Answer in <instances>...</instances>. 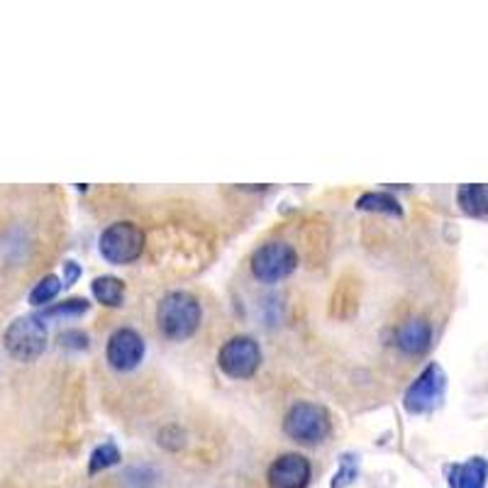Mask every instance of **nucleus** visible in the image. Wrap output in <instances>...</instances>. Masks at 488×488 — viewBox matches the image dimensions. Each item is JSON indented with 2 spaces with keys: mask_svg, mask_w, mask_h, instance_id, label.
<instances>
[{
  "mask_svg": "<svg viewBox=\"0 0 488 488\" xmlns=\"http://www.w3.org/2000/svg\"><path fill=\"white\" fill-rule=\"evenodd\" d=\"M217 364L230 378H237V381L252 378L262 364V349L252 337L237 335L223 344V349L217 354Z\"/></svg>",
  "mask_w": 488,
  "mask_h": 488,
  "instance_id": "nucleus-6",
  "label": "nucleus"
},
{
  "mask_svg": "<svg viewBox=\"0 0 488 488\" xmlns=\"http://www.w3.org/2000/svg\"><path fill=\"white\" fill-rule=\"evenodd\" d=\"M91 303L86 298H69L64 303H56L52 308H44V311L37 315L40 321H47V318H81L83 312H89Z\"/></svg>",
  "mask_w": 488,
  "mask_h": 488,
  "instance_id": "nucleus-15",
  "label": "nucleus"
},
{
  "mask_svg": "<svg viewBox=\"0 0 488 488\" xmlns=\"http://www.w3.org/2000/svg\"><path fill=\"white\" fill-rule=\"evenodd\" d=\"M357 479V459L352 455H344L340 462V472L332 479V488H347Z\"/></svg>",
  "mask_w": 488,
  "mask_h": 488,
  "instance_id": "nucleus-18",
  "label": "nucleus"
},
{
  "mask_svg": "<svg viewBox=\"0 0 488 488\" xmlns=\"http://www.w3.org/2000/svg\"><path fill=\"white\" fill-rule=\"evenodd\" d=\"M59 342L62 347H72V349H86L89 347V337L86 332H81V330H66L59 335Z\"/></svg>",
  "mask_w": 488,
  "mask_h": 488,
  "instance_id": "nucleus-19",
  "label": "nucleus"
},
{
  "mask_svg": "<svg viewBox=\"0 0 488 488\" xmlns=\"http://www.w3.org/2000/svg\"><path fill=\"white\" fill-rule=\"evenodd\" d=\"M108 361L115 371H132L145 357V340L135 330H115L108 340Z\"/></svg>",
  "mask_w": 488,
  "mask_h": 488,
  "instance_id": "nucleus-8",
  "label": "nucleus"
},
{
  "mask_svg": "<svg viewBox=\"0 0 488 488\" xmlns=\"http://www.w3.org/2000/svg\"><path fill=\"white\" fill-rule=\"evenodd\" d=\"M445 388H447L445 371H442L440 364H430L406 391V398H403L406 410L413 416H423L427 410H433L435 406H440Z\"/></svg>",
  "mask_w": 488,
  "mask_h": 488,
  "instance_id": "nucleus-7",
  "label": "nucleus"
},
{
  "mask_svg": "<svg viewBox=\"0 0 488 488\" xmlns=\"http://www.w3.org/2000/svg\"><path fill=\"white\" fill-rule=\"evenodd\" d=\"M64 269H66V279H64V286H72L73 281L79 279V273H81V269L76 264H73V262H66L64 264Z\"/></svg>",
  "mask_w": 488,
  "mask_h": 488,
  "instance_id": "nucleus-20",
  "label": "nucleus"
},
{
  "mask_svg": "<svg viewBox=\"0 0 488 488\" xmlns=\"http://www.w3.org/2000/svg\"><path fill=\"white\" fill-rule=\"evenodd\" d=\"M200 318V303L191 293L186 291H174L168 296L161 298L159 308H157V325L159 332L174 342H184L198 330Z\"/></svg>",
  "mask_w": 488,
  "mask_h": 488,
  "instance_id": "nucleus-1",
  "label": "nucleus"
},
{
  "mask_svg": "<svg viewBox=\"0 0 488 488\" xmlns=\"http://www.w3.org/2000/svg\"><path fill=\"white\" fill-rule=\"evenodd\" d=\"M145 233L135 223H115L100 234V254L110 264H129L142 256Z\"/></svg>",
  "mask_w": 488,
  "mask_h": 488,
  "instance_id": "nucleus-4",
  "label": "nucleus"
},
{
  "mask_svg": "<svg viewBox=\"0 0 488 488\" xmlns=\"http://www.w3.org/2000/svg\"><path fill=\"white\" fill-rule=\"evenodd\" d=\"M283 430L291 440L301 442V445H318L330 435L332 423H330L328 410L315 403H296L293 408L286 413L283 420Z\"/></svg>",
  "mask_w": 488,
  "mask_h": 488,
  "instance_id": "nucleus-2",
  "label": "nucleus"
},
{
  "mask_svg": "<svg viewBox=\"0 0 488 488\" xmlns=\"http://www.w3.org/2000/svg\"><path fill=\"white\" fill-rule=\"evenodd\" d=\"M298 254L296 249L286 242H269L259 247L252 256V273L262 283H276L296 272Z\"/></svg>",
  "mask_w": 488,
  "mask_h": 488,
  "instance_id": "nucleus-5",
  "label": "nucleus"
},
{
  "mask_svg": "<svg viewBox=\"0 0 488 488\" xmlns=\"http://www.w3.org/2000/svg\"><path fill=\"white\" fill-rule=\"evenodd\" d=\"M311 462L303 455L279 456L272 466H269V486L272 488H305L311 483Z\"/></svg>",
  "mask_w": 488,
  "mask_h": 488,
  "instance_id": "nucleus-9",
  "label": "nucleus"
},
{
  "mask_svg": "<svg viewBox=\"0 0 488 488\" xmlns=\"http://www.w3.org/2000/svg\"><path fill=\"white\" fill-rule=\"evenodd\" d=\"M3 342L10 357H15L17 361H34L47 349V328L40 318L24 315L10 322Z\"/></svg>",
  "mask_w": 488,
  "mask_h": 488,
  "instance_id": "nucleus-3",
  "label": "nucleus"
},
{
  "mask_svg": "<svg viewBox=\"0 0 488 488\" xmlns=\"http://www.w3.org/2000/svg\"><path fill=\"white\" fill-rule=\"evenodd\" d=\"M456 200H459V206L466 215H488V184L462 186L456 193Z\"/></svg>",
  "mask_w": 488,
  "mask_h": 488,
  "instance_id": "nucleus-12",
  "label": "nucleus"
},
{
  "mask_svg": "<svg viewBox=\"0 0 488 488\" xmlns=\"http://www.w3.org/2000/svg\"><path fill=\"white\" fill-rule=\"evenodd\" d=\"M118 462H120V452H118V447H115L112 442H105V445H100V447L91 455V474L110 469V466H115Z\"/></svg>",
  "mask_w": 488,
  "mask_h": 488,
  "instance_id": "nucleus-17",
  "label": "nucleus"
},
{
  "mask_svg": "<svg viewBox=\"0 0 488 488\" xmlns=\"http://www.w3.org/2000/svg\"><path fill=\"white\" fill-rule=\"evenodd\" d=\"M357 208L368 210V213H386V215H400L398 200L388 196V193H364L359 200H357Z\"/></svg>",
  "mask_w": 488,
  "mask_h": 488,
  "instance_id": "nucleus-14",
  "label": "nucleus"
},
{
  "mask_svg": "<svg viewBox=\"0 0 488 488\" xmlns=\"http://www.w3.org/2000/svg\"><path fill=\"white\" fill-rule=\"evenodd\" d=\"M93 296L98 303L108 305V308H118L125 298V283L115 276H98L93 281Z\"/></svg>",
  "mask_w": 488,
  "mask_h": 488,
  "instance_id": "nucleus-13",
  "label": "nucleus"
},
{
  "mask_svg": "<svg viewBox=\"0 0 488 488\" xmlns=\"http://www.w3.org/2000/svg\"><path fill=\"white\" fill-rule=\"evenodd\" d=\"M488 462L481 456H474L466 464H459L452 469V488H486Z\"/></svg>",
  "mask_w": 488,
  "mask_h": 488,
  "instance_id": "nucleus-11",
  "label": "nucleus"
},
{
  "mask_svg": "<svg viewBox=\"0 0 488 488\" xmlns=\"http://www.w3.org/2000/svg\"><path fill=\"white\" fill-rule=\"evenodd\" d=\"M430 342H433V330L423 318H413V321L403 322L398 332H396V344L406 354H416L417 357V354L427 352Z\"/></svg>",
  "mask_w": 488,
  "mask_h": 488,
  "instance_id": "nucleus-10",
  "label": "nucleus"
},
{
  "mask_svg": "<svg viewBox=\"0 0 488 488\" xmlns=\"http://www.w3.org/2000/svg\"><path fill=\"white\" fill-rule=\"evenodd\" d=\"M59 291H62V281H59V276H44V279L37 283L33 289V293H30V303L33 305H47L49 301H54L56 296H59Z\"/></svg>",
  "mask_w": 488,
  "mask_h": 488,
  "instance_id": "nucleus-16",
  "label": "nucleus"
}]
</instances>
